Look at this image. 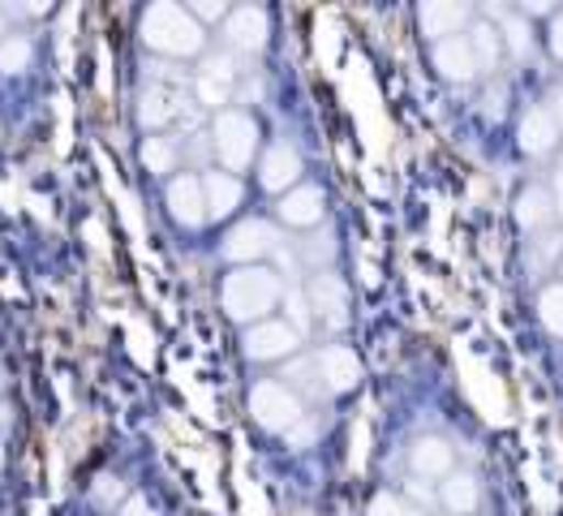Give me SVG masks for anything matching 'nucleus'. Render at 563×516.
Instances as JSON below:
<instances>
[{
  "label": "nucleus",
  "instance_id": "0eeeda50",
  "mask_svg": "<svg viewBox=\"0 0 563 516\" xmlns=\"http://www.w3.org/2000/svg\"><path fill=\"white\" fill-rule=\"evenodd\" d=\"M164 202H168V216H173L181 229H202V224L211 220L202 173H177V177H168Z\"/></svg>",
  "mask_w": 563,
  "mask_h": 516
},
{
  "label": "nucleus",
  "instance_id": "39448f33",
  "mask_svg": "<svg viewBox=\"0 0 563 516\" xmlns=\"http://www.w3.org/2000/svg\"><path fill=\"white\" fill-rule=\"evenodd\" d=\"M297 349H301V331H297V323H288V319H263V323L241 331V353L250 362H263V366L292 362Z\"/></svg>",
  "mask_w": 563,
  "mask_h": 516
},
{
  "label": "nucleus",
  "instance_id": "f704fd0d",
  "mask_svg": "<svg viewBox=\"0 0 563 516\" xmlns=\"http://www.w3.org/2000/svg\"><path fill=\"white\" fill-rule=\"evenodd\" d=\"M4 461H9V439H4V426H0V470H4Z\"/></svg>",
  "mask_w": 563,
  "mask_h": 516
},
{
  "label": "nucleus",
  "instance_id": "cd10ccee",
  "mask_svg": "<svg viewBox=\"0 0 563 516\" xmlns=\"http://www.w3.org/2000/svg\"><path fill=\"white\" fill-rule=\"evenodd\" d=\"M529 250H533L529 267H551L555 259L563 263V237L560 233H538V237H529Z\"/></svg>",
  "mask_w": 563,
  "mask_h": 516
},
{
  "label": "nucleus",
  "instance_id": "4468645a",
  "mask_svg": "<svg viewBox=\"0 0 563 516\" xmlns=\"http://www.w3.org/2000/svg\"><path fill=\"white\" fill-rule=\"evenodd\" d=\"M409 470H413V477L439 486L443 477L456 473V448H452L443 435H418V439L409 443Z\"/></svg>",
  "mask_w": 563,
  "mask_h": 516
},
{
  "label": "nucleus",
  "instance_id": "5701e85b",
  "mask_svg": "<svg viewBox=\"0 0 563 516\" xmlns=\"http://www.w3.org/2000/svg\"><path fill=\"white\" fill-rule=\"evenodd\" d=\"M142 164L155 173V177H177V164H181V146L173 134H151V139L142 142Z\"/></svg>",
  "mask_w": 563,
  "mask_h": 516
},
{
  "label": "nucleus",
  "instance_id": "a878e982",
  "mask_svg": "<svg viewBox=\"0 0 563 516\" xmlns=\"http://www.w3.org/2000/svg\"><path fill=\"white\" fill-rule=\"evenodd\" d=\"M538 319L555 340H563V281H551L538 293Z\"/></svg>",
  "mask_w": 563,
  "mask_h": 516
},
{
  "label": "nucleus",
  "instance_id": "4be33fe9",
  "mask_svg": "<svg viewBox=\"0 0 563 516\" xmlns=\"http://www.w3.org/2000/svg\"><path fill=\"white\" fill-rule=\"evenodd\" d=\"M470 44H473V56H477L482 78H486V74H495V69H499V61H504V31H499L495 22H473Z\"/></svg>",
  "mask_w": 563,
  "mask_h": 516
},
{
  "label": "nucleus",
  "instance_id": "4c0bfd02",
  "mask_svg": "<svg viewBox=\"0 0 563 516\" xmlns=\"http://www.w3.org/2000/svg\"><path fill=\"white\" fill-rule=\"evenodd\" d=\"M4 383H9V378H4V362H0V392H4Z\"/></svg>",
  "mask_w": 563,
  "mask_h": 516
},
{
  "label": "nucleus",
  "instance_id": "2eb2a0df",
  "mask_svg": "<svg viewBox=\"0 0 563 516\" xmlns=\"http://www.w3.org/2000/svg\"><path fill=\"white\" fill-rule=\"evenodd\" d=\"M520 151L529 155V160H547V155H555V146L563 142V130L560 121H555V112H551V103H533L525 117H520Z\"/></svg>",
  "mask_w": 563,
  "mask_h": 516
},
{
  "label": "nucleus",
  "instance_id": "c85d7f7f",
  "mask_svg": "<svg viewBox=\"0 0 563 516\" xmlns=\"http://www.w3.org/2000/svg\"><path fill=\"white\" fill-rule=\"evenodd\" d=\"M301 259L314 267V272H328L323 263H331L335 259V241H331L328 233L323 237H310V241H301Z\"/></svg>",
  "mask_w": 563,
  "mask_h": 516
},
{
  "label": "nucleus",
  "instance_id": "473e14b6",
  "mask_svg": "<svg viewBox=\"0 0 563 516\" xmlns=\"http://www.w3.org/2000/svg\"><path fill=\"white\" fill-rule=\"evenodd\" d=\"M547 47H551L555 61H563V13H555L551 26H547Z\"/></svg>",
  "mask_w": 563,
  "mask_h": 516
},
{
  "label": "nucleus",
  "instance_id": "f8f14e48",
  "mask_svg": "<svg viewBox=\"0 0 563 516\" xmlns=\"http://www.w3.org/2000/svg\"><path fill=\"white\" fill-rule=\"evenodd\" d=\"M418 26L430 44H443L452 35H465L473 26V9L465 0H426L418 9Z\"/></svg>",
  "mask_w": 563,
  "mask_h": 516
},
{
  "label": "nucleus",
  "instance_id": "58836bf2",
  "mask_svg": "<svg viewBox=\"0 0 563 516\" xmlns=\"http://www.w3.org/2000/svg\"><path fill=\"white\" fill-rule=\"evenodd\" d=\"M560 281H563V263H560Z\"/></svg>",
  "mask_w": 563,
  "mask_h": 516
},
{
  "label": "nucleus",
  "instance_id": "ddd939ff",
  "mask_svg": "<svg viewBox=\"0 0 563 516\" xmlns=\"http://www.w3.org/2000/svg\"><path fill=\"white\" fill-rule=\"evenodd\" d=\"M272 35V18L263 4H236L224 22V47L229 52H263Z\"/></svg>",
  "mask_w": 563,
  "mask_h": 516
},
{
  "label": "nucleus",
  "instance_id": "f3484780",
  "mask_svg": "<svg viewBox=\"0 0 563 516\" xmlns=\"http://www.w3.org/2000/svg\"><path fill=\"white\" fill-rule=\"evenodd\" d=\"M430 61H434V69H439L448 83L470 87V83H477V78H482L477 56H473V44H470V31H465V35H452V40H443V44H434Z\"/></svg>",
  "mask_w": 563,
  "mask_h": 516
},
{
  "label": "nucleus",
  "instance_id": "393cba45",
  "mask_svg": "<svg viewBox=\"0 0 563 516\" xmlns=\"http://www.w3.org/2000/svg\"><path fill=\"white\" fill-rule=\"evenodd\" d=\"M87 499H91L95 513H117V508L130 499V486H125L117 473H99L91 486H87Z\"/></svg>",
  "mask_w": 563,
  "mask_h": 516
},
{
  "label": "nucleus",
  "instance_id": "6e6552de",
  "mask_svg": "<svg viewBox=\"0 0 563 516\" xmlns=\"http://www.w3.org/2000/svg\"><path fill=\"white\" fill-rule=\"evenodd\" d=\"M236 52H211L207 61H202V69H198V78H194V91L198 99L207 103V108H216V112H224V108H233L229 99H233V87H236Z\"/></svg>",
  "mask_w": 563,
  "mask_h": 516
},
{
  "label": "nucleus",
  "instance_id": "423d86ee",
  "mask_svg": "<svg viewBox=\"0 0 563 516\" xmlns=\"http://www.w3.org/2000/svg\"><path fill=\"white\" fill-rule=\"evenodd\" d=\"M220 250L233 267H254V263H263L267 254L280 250V233H276L272 220H241L236 229H229Z\"/></svg>",
  "mask_w": 563,
  "mask_h": 516
},
{
  "label": "nucleus",
  "instance_id": "412c9836",
  "mask_svg": "<svg viewBox=\"0 0 563 516\" xmlns=\"http://www.w3.org/2000/svg\"><path fill=\"white\" fill-rule=\"evenodd\" d=\"M202 186H207V211H211V220H229L236 207L245 202V186H241L236 173L211 168V173H202Z\"/></svg>",
  "mask_w": 563,
  "mask_h": 516
},
{
  "label": "nucleus",
  "instance_id": "7ed1b4c3",
  "mask_svg": "<svg viewBox=\"0 0 563 516\" xmlns=\"http://www.w3.org/2000/svg\"><path fill=\"white\" fill-rule=\"evenodd\" d=\"M263 134H258V121H254V112H245V108H224V112H216V121H211V151H216V160L224 164V173H245L263 151Z\"/></svg>",
  "mask_w": 563,
  "mask_h": 516
},
{
  "label": "nucleus",
  "instance_id": "f257e3e1",
  "mask_svg": "<svg viewBox=\"0 0 563 516\" xmlns=\"http://www.w3.org/2000/svg\"><path fill=\"white\" fill-rule=\"evenodd\" d=\"M139 31H142V44L151 47L155 56H173V61L202 56V47H207V26L189 13V4H177V0L146 4Z\"/></svg>",
  "mask_w": 563,
  "mask_h": 516
},
{
  "label": "nucleus",
  "instance_id": "dca6fc26",
  "mask_svg": "<svg viewBox=\"0 0 563 516\" xmlns=\"http://www.w3.org/2000/svg\"><path fill=\"white\" fill-rule=\"evenodd\" d=\"M314 366H319V378L328 387V396H344L362 383V362L349 344H323L314 349Z\"/></svg>",
  "mask_w": 563,
  "mask_h": 516
},
{
  "label": "nucleus",
  "instance_id": "aec40b11",
  "mask_svg": "<svg viewBox=\"0 0 563 516\" xmlns=\"http://www.w3.org/2000/svg\"><path fill=\"white\" fill-rule=\"evenodd\" d=\"M186 112V99L173 91V87H159V83H146L139 91V121L151 130V134H159V130H168L177 117Z\"/></svg>",
  "mask_w": 563,
  "mask_h": 516
},
{
  "label": "nucleus",
  "instance_id": "c9c22d12",
  "mask_svg": "<svg viewBox=\"0 0 563 516\" xmlns=\"http://www.w3.org/2000/svg\"><path fill=\"white\" fill-rule=\"evenodd\" d=\"M9 31H13V26H9V13H4V4H0V40H4Z\"/></svg>",
  "mask_w": 563,
  "mask_h": 516
},
{
  "label": "nucleus",
  "instance_id": "b1692460",
  "mask_svg": "<svg viewBox=\"0 0 563 516\" xmlns=\"http://www.w3.org/2000/svg\"><path fill=\"white\" fill-rule=\"evenodd\" d=\"M31 61H35V40L26 31H9L0 40V74H9V78L13 74H26Z\"/></svg>",
  "mask_w": 563,
  "mask_h": 516
},
{
  "label": "nucleus",
  "instance_id": "9b49d317",
  "mask_svg": "<svg viewBox=\"0 0 563 516\" xmlns=\"http://www.w3.org/2000/svg\"><path fill=\"white\" fill-rule=\"evenodd\" d=\"M323 216H328V194H323V186H314V182L292 186L276 202V220L288 224V229H319Z\"/></svg>",
  "mask_w": 563,
  "mask_h": 516
},
{
  "label": "nucleus",
  "instance_id": "72a5a7b5",
  "mask_svg": "<svg viewBox=\"0 0 563 516\" xmlns=\"http://www.w3.org/2000/svg\"><path fill=\"white\" fill-rule=\"evenodd\" d=\"M314 435H319V426H314V422H306V418H301V422H297V426H292V430H288V439H292V443H310Z\"/></svg>",
  "mask_w": 563,
  "mask_h": 516
},
{
  "label": "nucleus",
  "instance_id": "1a4fd4ad",
  "mask_svg": "<svg viewBox=\"0 0 563 516\" xmlns=\"http://www.w3.org/2000/svg\"><path fill=\"white\" fill-rule=\"evenodd\" d=\"M306 301H310V310H314V319L323 328L335 331L349 323V284L340 281L335 272H314L306 281Z\"/></svg>",
  "mask_w": 563,
  "mask_h": 516
},
{
  "label": "nucleus",
  "instance_id": "f03ea898",
  "mask_svg": "<svg viewBox=\"0 0 563 516\" xmlns=\"http://www.w3.org/2000/svg\"><path fill=\"white\" fill-rule=\"evenodd\" d=\"M284 297V281L276 267L267 263H254V267H233L224 284H220V301L229 310V319L254 328L263 319H272V310L280 306Z\"/></svg>",
  "mask_w": 563,
  "mask_h": 516
},
{
  "label": "nucleus",
  "instance_id": "6ab92c4d",
  "mask_svg": "<svg viewBox=\"0 0 563 516\" xmlns=\"http://www.w3.org/2000/svg\"><path fill=\"white\" fill-rule=\"evenodd\" d=\"M512 216H517V229L529 237L538 233H551V224H555V194L547 186H525L517 194V207H512Z\"/></svg>",
  "mask_w": 563,
  "mask_h": 516
},
{
  "label": "nucleus",
  "instance_id": "bb28decb",
  "mask_svg": "<svg viewBox=\"0 0 563 516\" xmlns=\"http://www.w3.org/2000/svg\"><path fill=\"white\" fill-rule=\"evenodd\" d=\"M366 516H430V513L418 508L405 491H375V499H371Z\"/></svg>",
  "mask_w": 563,
  "mask_h": 516
},
{
  "label": "nucleus",
  "instance_id": "20e7f679",
  "mask_svg": "<svg viewBox=\"0 0 563 516\" xmlns=\"http://www.w3.org/2000/svg\"><path fill=\"white\" fill-rule=\"evenodd\" d=\"M250 414L254 422L272 435H288L292 426L306 418V400L284 383V378H258L250 387Z\"/></svg>",
  "mask_w": 563,
  "mask_h": 516
},
{
  "label": "nucleus",
  "instance_id": "9d476101",
  "mask_svg": "<svg viewBox=\"0 0 563 516\" xmlns=\"http://www.w3.org/2000/svg\"><path fill=\"white\" fill-rule=\"evenodd\" d=\"M301 173H306V164H301V151L292 142H272L258 155V186L267 189V194H280L284 198L292 186H301Z\"/></svg>",
  "mask_w": 563,
  "mask_h": 516
},
{
  "label": "nucleus",
  "instance_id": "2f4dec72",
  "mask_svg": "<svg viewBox=\"0 0 563 516\" xmlns=\"http://www.w3.org/2000/svg\"><path fill=\"white\" fill-rule=\"evenodd\" d=\"M112 516H164V513H159V504H155L146 491H130V499H125Z\"/></svg>",
  "mask_w": 563,
  "mask_h": 516
},
{
  "label": "nucleus",
  "instance_id": "7c9ffc66",
  "mask_svg": "<svg viewBox=\"0 0 563 516\" xmlns=\"http://www.w3.org/2000/svg\"><path fill=\"white\" fill-rule=\"evenodd\" d=\"M189 13L202 22V26H211V22H229V13H233V4L229 0H189Z\"/></svg>",
  "mask_w": 563,
  "mask_h": 516
},
{
  "label": "nucleus",
  "instance_id": "c756f323",
  "mask_svg": "<svg viewBox=\"0 0 563 516\" xmlns=\"http://www.w3.org/2000/svg\"><path fill=\"white\" fill-rule=\"evenodd\" d=\"M499 31H504V44H508V52H512L517 61H525V56H529V26H525V18H517V13H512V18H508Z\"/></svg>",
  "mask_w": 563,
  "mask_h": 516
},
{
  "label": "nucleus",
  "instance_id": "a211bd4d",
  "mask_svg": "<svg viewBox=\"0 0 563 516\" xmlns=\"http://www.w3.org/2000/svg\"><path fill=\"white\" fill-rule=\"evenodd\" d=\"M439 508L448 516H482L486 508V491L477 482V473L456 470L452 477L439 482Z\"/></svg>",
  "mask_w": 563,
  "mask_h": 516
},
{
  "label": "nucleus",
  "instance_id": "e433bc0d",
  "mask_svg": "<svg viewBox=\"0 0 563 516\" xmlns=\"http://www.w3.org/2000/svg\"><path fill=\"white\" fill-rule=\"evenodd\" d=\"M551 112H555V121H560V130H563V99H555V103H551Z\"/></svg>",
  "mask_w": 563,
  "mask_h": 516
}]
</instances>
